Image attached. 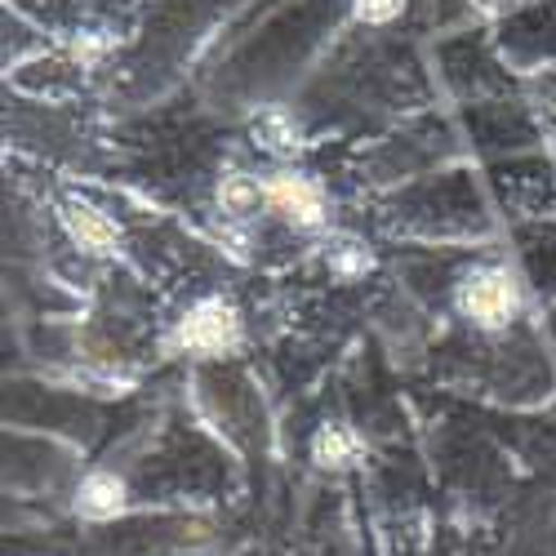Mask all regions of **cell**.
Instances as JSON below:
<instances>
[{"mask_svg":"<svg viewBox=\"0 0 556 556\" xmlns=\"http://www.w3.org/2000/svg\"><path fill=\"white\" fill-rule=\"evenodd\" d=\"M125 507H129V481L116 468H94V472L80 477V485H76V517L94 521V526H108V521L125 517Z\"/></svg>","mask_w":556,"mask_h":556,"instance_id":"obj_5","label":"cell"},{"mask_svg":"<svg viewBox=\"0 0 556 556\" xmlns=\"http://www.w3.org/2000/svg\"><path fill=\"white\" fill-rule=\"evenodd\" d=\"M454 312L481 334L517 326L526 312V286L507 263H477L454 281Z\"/></svg>","mask_w":556,"mask_h":556,"instance_id":"obj_1","label":"cell"},{"mask_svg":"<svg viewBox=\"0 0 556 556\" xmlns=\"http://www.w3.org/2000/svg\"><path fill=\"white\" fill-rule=\"evenodd\" d=\"M307 454H312L316 468H326V472H343V468H352V463H361L365 441H361V432H356L352 424H320V428L312 432Z\"/></svg>","mask_w":556,"mask_h":556,"instance_id":"obj_6","label":"cell"},{"mask_svg":"<svg viewBox=\"0 0 556 556\" xmlns=\"http://www.w3.org/2000/svg\"><path fill=\"white\" fill-rule=\"evenodd\" d=\"M241 343H245V316L223 294L197 299L174 320V334H169V348L192 361H223L231 352H241Z\"/></svg>","mask_w":556,"mask_h":556,"instance_id":"obj_2","label":"cell"},{"mask_svg":"<svg viewBox=\"0 0 556 556\" xmlns=\"http://www.w3.org/2000/svg\"><path fill=\"white\" fill-rule=\"evenodd\" d=\"M326 267H330V276H339V281H361V276L375 271V254H369L365 241L339 237L326 245Z\"/></svg>","mask_w":556,"mask_h":556,"instance_id":"obj_8","label":"cell"},{"mask_svg":"<svg viewBox=\"0 0 556 556\" xmlns=\"http://www.w3.org/2000/svg\"><path fill=\"white\" fill-rule=\"evenodd\" d=\"M254 138H258L267 152H290V148H299V125L281 108H267L254 121Z\"/></svg>","mask_w":556,"mask_h":556,"instance_id":"obj_9","label":"cell"},{"mask_svg":"<svg viewBox=\"0 0 556 556\" xmlns=\"http://www.w3.org/2000/svg\"><path fill=\"white\" fill-rule=\"evenodd\" d=\"M214 201L227 218H250L263 210V178H250V174H223L218 188H214Z\"/></svg>","mask_w":556,"mask_h":556,"instance_id":"obj_7","label":"cell"},{"mask_svg":"<svg viewBox=\"0 0 556 556\" xmlns=\"http://www.w3.org/2000/svg\"><path fill=\"white\" fill-rule=\"evenodd\" d=\"M108 45H112L108 36H99V31H85V36L76 40V59H80V63H94V59H103V54H108Z\"/></svg>","mask_w":556,"mask_h":556,"instance_id":"obj_11","label":"cell"},{"mask_svg":"<svg viewBox=\"0 0 556 556\" xmlns=\"http://www.w3.org/2000/svg\"><path fill=\"white\" fill-rule=\"evenodd\" d=\"M263 210L276 214L294 231H320L330 223V201L326 188L303 174V169H271L263 174Z\"/></svg>","mask_w":556,"mask_h":556,"instance_id":"obj_3","label":"cell"},{"mask_svg":"<svg viewBox=\"0 0 556 556\" xmlns=\"http://www.w3.org/2000/svg\"><path fill=\"white\" fill-rule=\"evenodd\" d=\"M59 223H63L67 241H72L76 250L94 254V258H112V254H121V241H125V237H121L116 218L103 214L99 205H89V201H67V205L59 210Z\"/></svg>","mask_w":556,"mask_h":556,"instance_id":"obj_4","label":"cell"},{"mask_svg":"<svg viewBox=\"0 0 556 556\" xmlns=\"http://www.w3.org/2000/svg\"><path fill=\"white\" fill-rule=\"evenodd\" d=\"M409 10V0H352V18L361 27H392Z\"/></svg>","mask_w":556,"mask_h":556,"instance_id":"obj_10","label":"cell"}]
</instances>
